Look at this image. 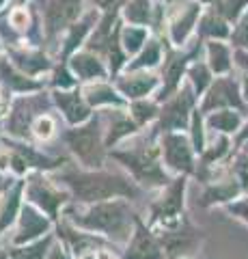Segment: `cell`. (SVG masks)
Instances as JSON below:
<instances>
[{"label": "cell", "instance_id": "42", "mask_svg": "<svg viewBox=\"0 0 248 259\" xmlns=\"http://www.w3.org/2000/svg\"><path fill=\"white\" fill-rule=\"evenodd\" d=\"M3 3H5V0H0V5H3Z\"/></svg>", "mask_w": 248, "mask_h": 259}, {"label": "cell", "instance_id": "5", "mask_svg": "<svg viewBox=\"0 0 248 259\" xmlns=\"http://www.w3.org/2000/svg\"><path fill=\"white\" fill-rule=\"evenodd\" d=\"M164 153H166V162L175 168H188L192 166V156H190V147L186 139H181L177 134H171L164 139Z\"/></svg>", "mask_w": 248, "mask_h": 259}, {"label": "cell", "instance_id": "15", "mask_svg": "<svg viewBox=\"0 0 248 259\" xmlns=\"http://www.w3.org/2000/svg\"><path fill=\"white\" fill-rule=\"evenodd\" d=\"M181 192H183V182H177V184H173L169 192H166V199L160 203L158 207V212L160 214H166V216H173V214H177L179 212V207H181Z\"/></svg>", "mask_w": 248, "mask_h": 259}, {"label": "cell", "instance_id": "10", "mask_svg": "<svg viewBox=\"0 0 248 259\" xmlns=\"http://www.w3.org/2000/svg\"><path fill=\"white\" fill-rule=\"evenodd\" d=\"M45 229H47V221H45V218H41L37 212H33V209H24L20 233H18V238H15V242H26L30 238L39 236V233H43Z\"/></svg>", "mask_w": 248, "mask_h": 259}, {"label": "cell", "instance_id": "34", "mask_svg": "<svg viewBox=\"0 0 248 259\" xmlns=\"http://www.w3.org/2000/svg\"><path fill=\"white\" fill-rule=\"evenodd\" d=\"M11 22L15 24V26H22V24L26 22V13H24V11H15V13L11 15Z\"/></svg>", "mask_w": 248, "mask_h": 259}, {"label": "cell", "instance_id": "22", "mask_svg": "<svg viewBox=\"0 0 248 259\" xmlns=\"http://www.w3.org/2000/svg\"><path fill=\"white\" fill-rule=\"evenodd\" d=\"M201 30L205 32V35H212V37H227L229 30L225 26V22H222L220 18H216V15H207V18L203 20L201 24Z\"/></svg>", "mask_w": 248, "mask_h": 259}, {"label": "cell", "instance_id": "2", "mask_svg": "<svg viewBox=\"0 0 248 259\" xmlns=\"http://www.w3.org/2000/svg\"><path fill=\"white\" fill-rule=\"evenodd\" d=\"M127 221V209L123 203H102L86 212L82 218H78L80 225L89 227V229H102L110 233H119L125 227Z\"/></svg>", "mask_w": 248, "mask_h": 259}, {"label": "cell", "instance_id": "19", "mask_svg": "<svg viewBox=\"0 0 248 259\" xmlns=\"http://www.w3.org/2000/svg\"><path fill=\"white\" fill-rule=\"evenodd\" d=\"M145 37H147V32H145V28H125L123 30V48L127 52H136L138 48L145 44Z\"/></svg>", "mask_w": 248, "mask_h": 259}, {"label": "cell", "instance_id": "12", "mask_svg": "<svg viewBox=\"0 0 248 259\" xmlns=\"http://www.w3.org/2000/svg\"><path fill=\"white\" fill-rule=\"evenodd\" d=\"M156 87V78L154 76H132V78H123L119 82V89L130 95V97H140V95H147L151 89Z\"/></svg>", "mask_w": 248, "mask_h": 259}, {"label": "cell", "instance_id": "14", "mask_svg": "<svg viewBox=\"0 0 248 259\" xmlns=\"http://www.w3.org/2000/svg\"><path fill=\"white\" fill-rule=\"evenodd\" d=\"M71 67L80 78H102L104 76V69L97 59H93L89 54H78L74 56L71 61Z\"/></svg>", "mask_w": 248, "mask_h": 259}, {"label": "cell", "instance_id": "21", "mask_svg": "<svg viewBox=\"0 0 248 259\" xmlns=\"http://www.w3.org/2000/svg\"><path fill=\"white\" fill-rule=\"evenodd\" d=\"M0 76H3L5 82L9 84V87H13V89H35V82H28L26 78L18 76L11 67H7L5 61H0Z\"/></svg>", "mask_w": 248, "mask_h": 259}, {"label": "cell", "instance_id": "20", "mask_svg": "<svg viewBox=\"0 0 248 259\" xmlns=\"http://www.w3.org/2000/svg\"><path fill=\"white\" fill-rule=\"evenodd\" d=\"M125 15L130 22H138V24H145L149 20V3L147 0H132L125 9Z\"/></svg>", "mask_w": 248, "mask_h": 259}, {"label": "cell", "instance_id": "26", "mask_svg": "<svg viewBox=\"0 0 248 259\" xmlns=\"http://www.w3.org/2000/svg\"><path fill=\"white\" fill-rule=\"evenodd\" d=\"M89 24H91V18L86 20V22H82V24H78V26H74V30H71V35H69V39H67L65 52H71L80 41H82V37L86 35V30H89Z\"/></svg>", "mask_w": 248, "mask_h": 259}, {"label": "cell", "instance_id": "40", "mask_svg": "<svg viewBox=\"0 0 248 259\" xmlns=\"http://www.w3.org/2000/svg\"><path fill=\"white\" fill-rule=\"evenodd\" d=\"M246 97H248V82H246Z\"/></svg>", "mask_w": 248, "mask_h": 259}, {"label": "cell", "instance_id": "11", "mask_svg": "<svg viewBox=\"0 0 248 259\" xmlns=\"http://www.w3.org/2000/svg\"><path fill=\"white\" fill-rule=\"evenodd\" d=\"M57 100L71 123H78V121L86 119V115H89V110H86L82 100L78 97V93H57Z\"/></svg>", "mask_w": 248, "mask_h": 259}, {"label": "cell", "instance_id": "35", "mask_svg": "<svg viewBox=\"0 0 248 259\" xmlns=\"http://www.w3.org/2000/svg\"><path fill=\"white\" fill-rule=\"evenodd\" d=\"M233 209H235V212H237V214H242V216L246 218V221H248V201H244V203H239V205H235Z\"/></svg>", "mask_w": 248, "mask_h": 259}, {"label": "cell", "instance_id": "31", "mask_svg": "<svg viewBox=\"0 0 248 259\" xmlns=\"http://www.w3.org/2000/svg\"><path fill=\"white\" fill-rule=\"evenodd\" d=\"M248 3V0H227L225 5H222V13L227 15V18H235V15L239 13V9Z\"/></svg>", "mask_w": 248, "mask_h": 259}, {"label": "cell", "instance_id": "29", "mask_svg": "<svg viewBox=\"0 0 248 259\" xmlns=\"http://www.w3.org/2000/svg\"><path fill=\"white\" fill-rule=\"evenodd\" d=\"M52 130H54V123H52L50 117H43V119H39L35 123V134L39 136V139H50Z\"/></svg>", "mask_w": 248, "mask_h": 259}, {"label": "cell", "instance_id": "39", "mask_svg": "<svg viewBox=\"0 0 248 259\" xmlns=\"http://www.w3.org/2000/svg\"><path fill=\"white\" fill-rule=\"evenodd\" d=\"M7 257H9V255H7V253H3V250H0V259H7Z\"/></svg>", "mask_w": 248, "mask_h": 259}, {"label": "cell", "instance_id": "16", "mask_svg": "<svg viewBox=\"0 0 248 259\" xmlns=\"http://www.w3.org/2000/svg\"><path fill=\"white\" fill-rule=\"evenodd\" d=\"M210 65L214 71H218V74H222V71L229 69V50L222 44H210Z\"/></svg>", "mask_w": 248, "mask_h": 259}, {"label": "cell", "instance_id": "8", "mask_svg": "<svg viewBox=\"0 0 248 259\" xmlns=\"http://www.w3.org/2000/svg\"><path fill=\"white\" fill-rule=\"evenodd\" d=\"M127 259H162L160 255V248L154 242V238L149 233L138 227L136 229V236L132 240V246H130V253H127Z\"/></svg>", "mask_w": 248, "mask_h": 259}, {"label": "cell", "instance_id": "17", "mask_svg": "<svg viewBox=\"0 0 248 259\" xmlns=\"http://www.w3.org/2000/svg\"><path fill=\"white\" fill-rule=\"evenodd\" d=\"M86 100L91 104H113V102H119V97L115 95V91L110 87L95 84L86 89Z\"/></svg>", "mask_w": 248, "mask_h": 259}, {"label": "cell", "instance_id": "28", "mask_svg": "<svg viewBox=\"0 0 248 259\" xmlns=\"http://www.w3.org/2000/svg\"><path fill=\"white\" fill-rule=\"evenodd\" d=\"M190 76H192V82H194L196 91L201 93L205 89V84H207V69L203 67V65H194V67L190 69Z\"/></svg>", "mask_w": 248, "mask_h": 259}, {"label": "cell", "instance_id": "27", "mask_svg": "<svg viewBox=\"0 0 248 259\" xmlns=\"http://www.w3.org/2000/svg\"><path fill=\"white\" fill-rule=\"evenodd\" d=\"M45 246H47V240L39 242L35 246H28V248H22L15 253V259H41L45 253Z\"/></svg>", "mask_w": 248, "mask_h": 259}, {"label": "cell", "instance_id": "32", "mask_svg": "<svg viewBox=\"0 0 248 259\" xmlns=\"http://www.w3.org/2000/svg\"><path fill=\"white\" fill-rule=\"evenodd\" d=\"M154 106L151 104H136L134 106V115H136V119L138 121H147V119H151L154 117Z\"/></svg>", "mask_w": 248, "mask_h": 259}, {"label": "cell", "instance_id": "7", "mask_svg": "<svg viewBox=\"0 0 248 259\" xmlns=\"http://www.w3.org/2000/svg\"><path fill=\"white\" fill-rule=\"evenodd\" d=\"M239 97H237V91H235V84L233 82H227V80H220L212 87L210 95L205 100V110H210L214 106H239Z\"/></svg>", "mask_w": 248, "mask_h": 259}, {"label": "cell", "instance_id": "6", "mask_svg": "<svg viewBox=\"0 0 248 259\" xmlns=\"http://www.w3.org/2000/svg\"><path fill=\"white\" fill-rule=\"evenodd\" d=\"M28 194H30V199H33L35 203H39L43 209H47L50 214L57 212V205L63 203V194L54 190L45 180H33V182H30Z\"/></svg>", "mask_w": 248, "mask_h": 259}, {"label": "cell", "instance_id": "37", "mask_svg": "<svg viewBox=\"0 0 248 259\" xmlns=\"http://www.w3.org/2000/svg\"><path fill=\"white\" fill-rule=\"evenodd\" d=\"M52 259H67V257H65V255H63V253H61V250L57 248V250H54V253H52Z\"/></svg>", "mask_w": 248, "mask_h": 259}, {"label": "cell", "instance_id": "30", "mask_svg": "<svg viewBox=\"0 0 248 259\" xmlns=\"http://www.w3.org/2000/svg\"><path fill=\"white\" fill-rule=\"evenodd\" d=\"M233 41L237 46H246L248 48V13L244 15V20L239 22V26H237L235 35H233Z\"/></svg>", "mask_w": 248, "mask_h": 259}, {"label": "cell", "instance_id": "25", "mask_svg": "<svg viewBox=\"0 0 248 259\" xmlns=\"http://www.w3.org/2000/svg\"><path fill=\"white\" fill-rule=\"evenodd\" d=\"M181 69H183V59H175L169 65V71H166V91H171L177 84V80L181 78Z\"/></svg>", "mask_w": 248, "mask_h": 259}, {"label": "cell", "instance_id": "24", "mask_svg": "<svg viewBox=\"0 0 248 259\" xmlns=\"http://www.w3.org/2000/svg\"><path fill=\"white\" fill-rule=\"evenodd\" d=\"M15 209H18V192H13L11 197L3 203V207H0V231H3L5 227L13 221Z\"/></svg>", "mask_w": 248, "mask_h": 259}, {"label": "cell", "instance_id": "33", "mask_svg": "<svg viewBox=\"0 0 248 259\" xmlns=\"http://www.w3.org/2000/svg\"><path fill=\"white\" fill-rule=\"evenodd\" d=\"M201 121H199V117L194 119V143H196V149L201 147Z\"/></svg>", "mask_w": 248, "mask_h": 259}, {"label": "cell", "instance_id": "4", "mask_svg": "<svg viewBox=\"0 0 248 259\" xmlns=\"http://www.w3.org/2000/svg\"><path fill=\"white\" fill-rule=\"evenodd\" d=\"M80 13V0H52L45 9L47 32H57L71 24Z\"/></svg>", "mask_w": 248, "mask_h": 259}, {"label": "cell", "instance_id": "41", "mask_svg": "<svg viewBox=\"0 0 248 259\" xmlns=\"http://www.w3.org/2000/svg\"><path fill=\"white\" fill-rule=\"evenodd\" d=\"M203 3H214V0H203Z\"/></svg>", "mask_w": 248, "mask_h": 259}, {"label": "cell", "instance_id": "38", "mask_svg": "<svg viewBox=\"0 0 248 259\" xmlns=\"http://www.w3.org/2000/svg\"><path fill=\"white\" fill-rule=\"evenodd\" d=\"M97 3H100V5H104V7H108L110 3H113V0H97Z\"/></svg>", "mask_w": 248, "mask_h": 259}, {"label": "cell", "instance_id": "23", "mask_svg": "<svg viewBox=\"0 0 248 259\" xmlns=\"http://www.w3.org/2000/svg\"><path fill=\"white\" fill-rule=\"evenodd\" d=\"M158 61H160V46L151 41L147 46V50L132 63V67H151V65H156Z\"/></svg>", "mask_w": 248, "mask_h": 259}, {"label": "cell", "instance_id": "13", "mask_svg": "<svg viewBox=\"0 0 248 259\" xmlns=\"http://www.w3.org/2000/svg\"><path fill=\"white\" fill-rule=\"evenodd\" d=\"M196 15H199V7L190 5L188 9L175 20V24H173V41L175 44H181L183 39L188 37V32L192 30V26H194V22H196Z\"/></svg>", "mask_w": 248, "mask_h": 259}, {"label": "cell", "instance_id": "3", "mask_svg": "<svg viewBox=\"0 0 248 259\" xmlns=\"http://www.w3.org/2000/svg\"><path fill=\"white\" fill-rule=\"evenodd\" d=\"M67 141L71 145L80 158H82L86 164H97L100 162V141H97V130L95 125H89V127H82V130H76L67 136Z\"/></svg>", "mask_w": 248, "mask_h": 259}, {"label": "cell", "instance_id": "9", "mask_svg": "<svg viewBox=\"0 0 248 259\" xmlns=\"http://www.w3.org/2000/svg\"><path fill=\"white\" fill-rule=\"evenodd\" d=\"M190 95L183 91L177 100L171 102L169 106H166L164 110V115H162V123L166 127H181L183 123H186V119H188V108H190Z\"/></svg>", "mask_w": 248, "mask_h": 259}, {"label": "cell", "instance_id": "36", "mask_svg": "<svg viewBox=\"0 0 248 259\" xmlns=\"http://www.w3.org/2000/svg\"><path fill=\"white\" fill-rule=\"evenodd\" d=\"M237 59H239V63H242V65H244V67L248 69V54H239V56H237Z\"/></svg>", "mask_w": 248, "mask_h": 259}, {"label": "cell", "instance_id": "18", "mask_svg": "<svg viewBox=\"0 0 248 259\" xmlns=\"http://www.w3.org/2000/svg\"><path fill=\"white\" fill-rule=\"evenodd\" d=\"M210 125L216 130H222V132H233L239 125V117L235 112H218L210 119Z\"/></svg>", "mask_w": 248, "mask_h": 259}, {"label": "cell", "instance_id": "1", "mask_svg": "<svg viewBox=\"0 0 248 259\" xmlns=\"http://www.w3.org/2000/svg\"><path fill=\"white\" fill-rule=\"evenodd\" d=\"M69 184L74 186L78 197L84 201H100V199L115 197V194H130L132 192L130 184H125L121 177L106 175V173L69 177Z\"/></svg>", "mask_w": 248, "mask_h": 259}]
</instances>
